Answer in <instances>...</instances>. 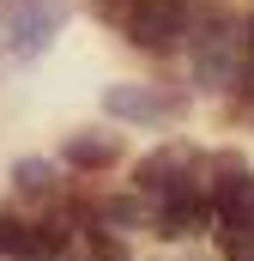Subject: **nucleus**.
Listing matches in <instances>:
<instances>
[{"label": "nucleus", "instance_id": "nucleus-1", "mask_svg": "<svg viewBox=\"0 0 254 261\" xmlns=\"http://www.w3.org/2000/svg\"><path fill=\"white\" fill-rule=\"evenodd\" d=\"M188 55H194V79H200V85L230 91L236 73H242V61H248V37L218 12V18H206V24L188 31Z\"/></svg>", "mask_w": 254, "mask_h": 261}, {"label": "nucleus", "instance_id": "nucleus-2", "mask_svg": "<svg viewBox=\"0 0 254 261\" xmlns=\"http://www.w3.org/2000/svg\"><path fill=\"white\" fill-rule=\"evenodd\" d=\"M188 31H194L188 0H133V6H127V37H133L139 49H151V55L182 49Z\"/></svg>", "mask_w": 254, "mask_h": 261}, {"label": "nucleus", "instance_id": "nucleus-3", "mask_svg": "<svg viewBox=\"0 0 254 261\" xmlns=\"http://www.w3.org/2000/svg\"><path fill=\"white\" fill-rule=\"evenodd\" d=\"M61 18H67V0H12L0 12V37H6L12 55H43L55 43Z\"/></svg>", "mask_w": 254, "mask_h": 261}, {"label": "nucleus", "instance_id": "nucleus-4", "mask_svg": "<svg viewBox=\"0 0 254 261\" xmlns=\"http://www.w3.org/2000/svg\"><path fill=\"white\" fill-rule=\"evenodd\" d=\"M103 116L151 128V122L182 116V97H170V91H157V85H133V79H121V85H103Z\"/></svg>", "mask_w": 254, "mask_h": 261}, {"label": "nucleus", "instance_id": "nucleus-5", "mask_svg": "<svg viewBox=\"0 0 254 261\" xmlns=\"http://www.w3.org/2000/svg\"><path fill=\"white\" fill-rule=\"evenodd\" d=\"M206 225H212V200H206V189H194V182L151 206V231L157 237H200Z\"/></svg>", "mask_w": 254, "mask_h": 261}, {"label": "nucleus", "instance_id": "nucleus-6", "mask_svg": "<svg viewBox=\"0 0 254 261\" xmlns=\"http://www.w3.org/2000/svg\"><path fill=\"white\" fill-rule=\"evenodd\" d=\"M206 200H212V225H254V170L218 164V182L206 189Z\"/></svg>", "mask_w": 254, "mask_h": 261}, {"label": "nucleus", "instance_id": "nucleus-7", "mask_svg": "<svg viewBox=\"0 0 254 261\" xmlns=\"http://www.w3.org/2000/svg\"><path fill=\"white\" fill-rule=\"evenodd\" d=\"M133 189L145 200H164V195H176V189H188V152H145L139 164H133Z\"/></svg>", "mask_w": 254, "mask_h": 261}, {"label": "nucleus", "instance_id": "nucleus-8", "mask_svg": "<svg viewBox=\"0 0 254 261\" xmlns=\"http://www.w3.org/2000/svg\"><path fill=\"white\" fill-rule=\"evenodd\" d=\"M61 158L73 164V170H109L115 158H121V134H67V146H61Z\"/></svg>", "mask_w": 254, "mask_h": 261}, {"label": "nucleus", "instance_id": "nucleus-9", "mask_svg": "<svg viewBox=\"0 0 254 261\" xmlns=\"http://www.w3.org/2000/svg\"><path fill=\"white\" fill-rule=\"evenodd\" d=\"M12 182H18L24 195H49V189H55V164H49V158H18V164H12Z\"/></svg>", "mask_w": 254, "mask_h": 261}, {"label": "nucleus", "instance_id": "nucleus-10", "mask_svg": "<svg viewBox=\"0 0 254 261\" xmlns=\"http://www.w3.org/2000/svg\"><path fill=\"white\" fill-rule=\"evenodd\" d=\"M224 261H254V225H218Z\"/></svg>", "mask_w": 254, "mask_h": 261}, {"label": "nucleus", "instance_id": "nucleus-11", "mask_svg": "<svg viewBox=\"0 0 254 261\" xmlns=\"http://www.w3.org/2000/svg\"><path fill=\"white\" fill-rule=\"evenodd\" d=\"M85 249H91V261H127L121 237H115V231H103V225H85Z\"/></svg>", "mask_w": 254, "mask_h": 261}, {"label": "nucleus", "instance_id": "nucleus-12", "mask_svg": "<svg viewBox=\"0 0 254 261\" xmlns=\"http://www.w3.org/2000/svg\"><path fill=\"white\" fill-rule=\"evenodd\" d=\"M242 103H254V49H248V61H242V73H236V85H230Z\"/></svg>", "mask_w": 254, "mask_h": 261}, {"label": "nucleus", "instance_id": "nucleus-13", "mask_svg": "<svg viewBox=\"0 0 254 261\" xmlns=\"http://www.w3.org/2000/svg\"><path fill=\"white\" fill-rule=\"evenodd\" d=\"M248 49H254V18H248Z\"/></svg>", "mask_w": 254, "mask_h": 261}]
</instances>
